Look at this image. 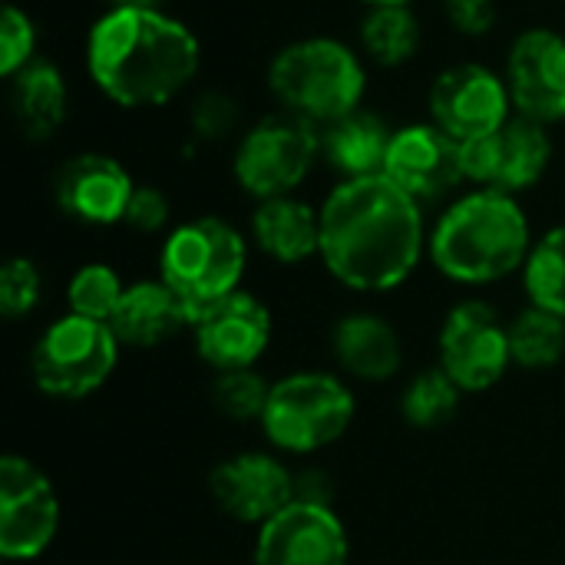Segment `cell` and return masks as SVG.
<instances>
[{"instance_id":"cell-17","label":"cell","mask_w":565,"mask_h":565,"mask_svg":"<svg viewBox=\"0 0 565 565\" xmlns=\"http://www.w3.org/2000/svg\"><path fill=\"white\" fill-rule=\"evenodd\" d=\"M209 493L228 520L258 530L295 500V473L275 454L245 450L212 470Z\"/></svg>"},{"instance_id":"cell-23","label":"cell","mask_w":565,"mask_h":565,"mask_svg":"<svg viewBox=\"0 0 565 565\" xmlns=\"http://www.w3.org/2000/svg\"><path fill=\"white\" fill-rule=\"evenodd\" d=\"M391 129L381 116L354 109L328 126H321V156L341 179L381 175L391 149Z\"/></svg>"},{"instance_id":"cell-1","label":"cell","mask_w":565,"mask_h":565,"mask_svg":"<svg viewBox=\"0 0 565 565\" xmlns=\"http://www.w3.org/2000/svg\"><path fill=\"white\" fill-rule=\"evenodd\" d=\"M321 265L361 295L401 288L427 252L424 205L384 172L341 179L321 202Z\"/></svg>"},{"instance_id":"cell-31","label":"cell","mask_w":565,"mask_h":565,"mask_svg":"<svg viewBox=\"0 0 565 565\" xmlns=\"http://www.w3.org/2000/svg\"><path fill=\"white\" fill-rule=\"evenodd\" d=\"M36 60V23L17 3L0 10V76L13 79Z\"/></svg>"},{"instance_id":"cell-14","label":"cell","mask_w":565,"mask_h":565,"mask_svg":"<svg viewBox=\"0 0 565 565\" xmlns=\"http://www.w3.org/2000/svg\"><path fill=\"white\" fill-rule=\"evenodd\" d=\"M351 543L341 516L321 503L291 500L255 533L252 565H348Z\"/></svg>"},{"instance_id":"cell-27","label":"cell","mask_w":565,"mask_h":565,"mask_svg":"<svg viewBox=\"0 0 565 565\" xmlns=\"http://www.w3.org/2000/svg\"><path fill=\"white\" fill-rule=\"evenodd\" d=\"M460 401H463V391L440 367H427V371L414 374L411 384L404 387L401 414L417 430H437L457 417Z\"/></svg>"},{"instance_id":"cell-9","label":"cell","mask_w":565,"mask_h":565,"mask_svg":"<svg viewBox=\"0 0 565 565\" xmlns=\"http://www.w3.org/2000/svg\"><path fill=\"white\" fill-rule=\"evenodd\" d=\"M437 367L463 394H483L497 387L513 367L510 331L500 311L477 298L454 305L437 334Z\"/></svg>"},{"instance_id":"cell-20","label":"cell","mask_w":565,"mask_h":565,"mask_svg":"<svg viewBox=\"0 0 565 565\" xmlns=\"http://www.w3.org/2000/svg\"><path fill=\"white\" fill-rule=\"evenodd\" d=\"M331 351L338 367L364 384H384L404 364V344L397 328L374 311L344 315L331 331Z\"/></svg>"},{"instance_id":"cell-12","label":"cell","mask_w":565,"mask_h":565,"mask_svg":"<svg viewBox=\"0 0 565 565\" xmlns=\"http://www.w3.org/2000/svg\"><path fill=\"white\" fill-rule=\"evenodd\" d=\"M463 175L477 189H497L507 195H520L550 172L553 166V136L550 126L513 113L507 126L493 136L460 146Z\"/></svg>"},{"instance_id":"cell-21","label":"cell","mask_w":565,"mask_h":565,"mask_svg":"<svg viewBox=\"0 0 565 565\" xmlns=\"http://www.w3.org/2000/svg\"><path fill=\"white\" fill-rule=\"evenodd\" d=\"M252 238L278 265H301L321 252V215L298 195L265 199L252 212Z\"/></svg>"},{"instance_id":"cell-26","label":"cell","mask_w":565,"mask_h":565,"mask_svg":"<svg viewBox=\"0 0 565 565\" xmlns=\"http://www.w3.org/2000/svg\"><path fill=\"white\" fill-rule=\"evenodd\" d=\"M523 288L530 305L565 318V222L533 242L523 265Z\"/></svg>"},{"instance_id":"cell-36","label":"cell","mask_w":565,"mask_h":565,"mask_svg":"<svg viewBox=\"0 0 565 565\" xmlns=\"http://www.w3.org/2000/svg\"><path fill=\"white\" fill-rule=\"evenodd\" d=\"M109 7H142V10H162V0H109Z\"/></svg>"},{"instance_id":"cell-6","label":"cell","mask_w":565,"mask_h":565,"mask_svg":"<svg viewBox=\"0 0 565 565\" xmlns=\"http://www.w3.org/2000/svg\"><path fill=\"white\" fill-rule=\"evenodd\" d=\"M268 444L281 454L308 457L338 444L354 424V391L328 371H295L271 384L262 414Z\"/></svg>"},{"instance_id":"cell-33","label":"cell","mask_w":565,"mask_h":565,"mask_svg":"<svg viewBox=\"0 0 565 565\" xmlns=\"http://www.w3.org/2000/svg\"><path fill=\"white\" fill-rule=\"evenodd\" d=\"M169 218H172V205H169L166 192L152 189V185H136V192L126 205L122 225L139 235H156V232L169 228Z\"/></svg>"},{"instance_id":"cell-11","label":"cell","mask_w":565,"mask_h":565,"mask_svg":"<svg viewBox=\"0 0 565 565\" xmlns=\"http://www.w3.org/2000/svg\"><path fill=\"white\" fill-rule=\"evenodd\" d=\"M427 109L430 122L460 146L493 136L516 113L507 79L483 63H457L437 73Z\"/></svg>"},{"instance_id":"cell-37","label":"cell","mask_w":565,"mask_h":565,"mask_svg":"<svg viewBox=\"0 0 565 565\" xmlns=\"http://www.w3.org/2000/svg\"><path fill=\"white\" fill-rule=\"evenodd\" d=\"M367 7H414V0H361Z\"/></svg>"},{"instance_id":"cell-19","label":"cell","mask_w":565,"mask_h":565,"mask_svg":"<svg viewBox=\"0 0 565 565\" xmlns=\"http://www.w3.org/2000/svg\"><path fill=\"white\" fill-rule=\"evenodd\" d=\"M192 324L189 308L162 278H142L126 285L109 328L122 348H159Z\"/></svg>"},{"instance_id":"cell-5","label":"cell","mask_w":565,"mask_h":565,"mask_svg":"<svg viewBox=\"0 0 565 565\" xmlns=\"http://www.w3.org/2000/svg\"><path fill=\"white\" fill-rule=\"evenodd\" d=\"M245 268L248 242L218 215H199L175 225L159 248V278L182 298L189 315L238 291Z\"/></svg>"},{"instance_id":"cell-10","label":"cell","mask_w":565,"mask_h":565,"mask_svg":"<svg viewBox=\"0 0 565 565\" xmlns=\"http://www.w3.org/2000/svg\"><path fill=\"white\" fill-rule=\"evenodd\" d=\"M60 533V497L53 480L26 457L0 460V556L7 563L40 559Z\"/></svg>"},{"instance_id":"cell-18","label":"cell","mask_w":565,"mask_h":565,"mask_svg":"<svg viewBox=\"0 0 565 565\" xmlns=\"http://www.w3.org/2000/svg\"><path fill=\"white\" fill-rule=\"evenodd\" d=\"M136 192L126 166L106 152H79L53 175V199L63 215L86 225H119Z\"/></svg>"},{"instance_id":"cell-7","label":"cell","mask_w":565,"mask_h":565,"mask_svg":"<svg viewBox=\"0 0 565 565\" xmlns=\"http://www.w3.org/2000/svg\"><path fill=\"white\" fill-rule=\"evenodd\" d=\"M119 351L122 344L106 321L66 311L36 338L30 354V374L46 397L83 401L113 377Z\"/></svg>"},{"instance_id":"cell-30","label":"cell","mask_w":565,"mask_h":565,"mask_svg":"<svg viewBox=\"0 0 565 565\" xmlns=\"http://www.w3.org/2000/svg\"><path fill=\"white\" fill-rule=\"evenodd\" d=\"M40 298H43V275L36 262L23 255L7 258L0 268V315L7 321H20L40 305Z\"/></svg>"},{"instance_id":"cell-13","label":"cell","mask_w":565,"mask_h":565,"mask_svg":"<svg viewBox=\"0 0 565 565\" xmlns=\"http://www.w3.org/2000/svg\"><path fill=\"white\" fill-rule=\"evenodd\" d=\"M192 344L202 364L215 374L245 371L262 361L271 344V311L265 301L245 288L192 315Z\"/></svg>"},{"instance_id":"cell-24","label":"cell","mask_w":565,"mask_h":565,"mask_svg":"<svg viewBox=\"0 0 565 565\" xmlns=\"http://www.w3.org/2000/svg\"><path fill=\"white\" fill-rule=\"evenodd\" d=\"M424 40L414 7H367L361 20V50L377 66H404Z\"/></svg>"},{"instance_id":"cell-34","label":"cell","mask_w":565,"mask_h":565,"mask_svg":"<svg viewBox=\"0 0 565 565\" xmlns=\"http://www.w3.org/2000/svg\"><path fill=\"white\" fill-rule=\"evenodd\" d=\"M450 26L463 36H487L497 26V0H444Z\"/></svg>"},{"instance_id":"cell-32","label":"cell","mask_w":565,"mask_h":565,"mask_svg":"<svg viewBox=\"0 0 565 565\" xmlns=\"http://www.w3.org/2000/svg\"><path fill=\"white\" fill-rule=\"evenodd\" d=\"M238 119H242L238 99L222 93V89L202 93L189 109V126H192V136L199 142H218V139L232 136Z\"/></svg>"},{"instance_id":"cell-16","label":"cell","mask_w":565,"mask_h":565,"mask_svg":"<svg viewBox=\"0 0 565 565\" xmlns=\"http://www.w3.org/2000/svg\"><path fill=\"white\" fill-rule=\"evenodd\" d=\"M384 175L417 205H434L467 182L460 142L434 122H411L391 136Z\"/></svg>"},{"instance_id":"cell-25","label":"cell","mask_w":565,"mask_h":565,"mask_svg":"<svg viewBox=\"0 0 565 565\" xmlns=\"http://www.w3.org/2000/svg\"><path fill=\"white\" fill-rule=\"evenodd\" d=\"M510 354L523 371H546L565 358V318L546 308H523L510 324Z\"/></svg>"},{"instance_id":"cell-29","label":"cell","mask_w":565,"mask_h":565,"mask_svg":"<svg viewBox=\"0 0 565 565\" xmlns=\"http://www.w3.org/2000/svg\"><path fill=\"white\" fill-rule=\"evenodd\" d=\"M268 394H271V384L255 367L222 371L212 381V404H215V411L222 417L242 420V424L262 420V414L268 407Z\"/></svg>"},{"instance_id":"cell-2","label":"cell","mask_w":565,"mask_h":565,"mask_svg":"<svg viewBox=\"0 0 565 565\" xmlns=\"http://www.w3.org/2000/svg\"><path fill=\"white\" fill-rule=\"evenodd\" d=\"M199 66V36L166 10L106 7L86 33V73L119 109L169 106Z\"/></svg>"},{"instance_id":"cell-35","label":"cell","mask_w":565,"mask_h":565,"mask_svg":"<svg viewBox=\"0 0 565 565\" xmlns=\"http://www.w3.org/2000/svg\"><path fill=\"white\" fill-rule=\"evenodd\" d=\"M295 500L301 503H321L331 507V477L324 470H305L295 473Z\"/></svg>"},{"instance_id":"cell-4","label":"cell","mask_w":565,"mask_h":565,"mask_svg":"<svg viewBox=\"0 0 565 565\" xmlns=\"http://www.w3.org/2000/svg\"><path fill=\"white\" fill-rule=\"evenodd\" d=\"M268 89L285 113L321 129L361 109L367 66L361 53L338 36H301L271 56Z\"/></svg>"},{"instance_id":"cell-3","label":"cell","mask_w":565,"mask_h":565,"mask_svg":"<svg viewBox=\"0 0 565 565\" xmlns=\"http://www.w3.org/2000/svg\"><path fill=\"white\" fill-rule=\"evenodd\" d=\"M533 252L530 218L516 195L473 189L457 195L427 232L430 265L457 285L483 288L523 271Z\"/></svg>"},{"instance_id":"cell-22","label":"cell","mask_w":565,"mask_h":565,"mask_svg":"<svg viewBox=\"0 0 565 565\" xmlns=\"http://www.w3.org/2000/svg\"><path fill=\"white\" fill-rule=\"evenodd\" d=\"M10 113L30 142H46L60 132L70 113V89L50 60H33L10 79Z\"/></svg>"},{"instance_id":"cell-28","label":"cell","mask_w":565,"mask_h":565,"mask_svg":"<svg viewBox=\"0 0 565 565\" xmlns=\"http://www.w3.org/2000/svg\"><path fill=\"white\" fill-rule=\"evenodd\" d=\"M122 291H126V285L119 281L116 268H109L103 262H89V265L76 268L66 285V311L109 324Z\"/></svg>"},{"instance_id":"cell-15","label":"cell","mask_w":565,"mask_h":565,"mask_svg":"<svg viewBox=\"0 0 565 565\" xmlns=\"http://www.w3.org/2000/svg\"><path fill=\"white\" fill-rule=\"evenodd\" d=\"M503 79L513 109L543 126L565 122V36L550 26L523 30L507 53Z\"/></svg>"},{"instance_id":"cell-8","label":"cell","mask_w":565,"mask_h":565,"mask_svg":"<svg viewBox=\"0 0 565 565\" xmlns=\"http://www.w3.org/2000/svg\"><path fill=\"white\" fill-rule=\"evenodd\" d=\"M318 156L321 129L291 113H275L242 132L232 156V172L255 202H265L295 195V189L311 175Z\"/></svg>"}]
</instances>
